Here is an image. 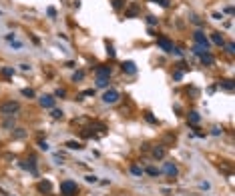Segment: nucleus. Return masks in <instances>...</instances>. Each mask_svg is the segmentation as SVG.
<instances>
[{
    "mask_svg": "<svg viewBox=\"0 0 235 196\" xmlns=\"http://www.w3.org/2000/svg\"><path fill=\"white\" fill-rule=\"evenodd\" d=\"M18 110H20V102H16V100H6L0 104V114L2 116H12Z\"/></svg>",
    "mask_w": 235,
    "mask_h": 196,
    "instance_id": "f257e3e1",
    "label": "nucleus"
},
{
    "mask_svg": "<svg viewBox=\"0 0 235 196\" xmlns=\"http://www.w3.org/2000/svg\"><path fill=\"white\" fill-rule=\"evenodd\" d=\"M60 192L63 196H77L78 194V186L74 180H63L60 182Z\"/></svg>",
    "mask_w": 235,
    "mask_h": 196,
    "instance_id": "f03ea898",
    "label": "nucleus"
},
{
    "mask_svg": "<svg viewBox=\"0 0 235 196\" xmlns=\"http://www.w3.org/2000/svg\"><path fill=\"white\" fill-rule=\"evenodd\" d=\"M193 40H195L199 46H205V48H209V38L205 36V32H201V30H195L193 32Z\"/></svg>",
    "mask_w": 235,
    "mask_h": 196,
    "instance_id": "7ed1b4c3",
    "label": "nucleus"
},
{
    "mask_svg": "<svg viewBox=\"0 0 235 196\" xmlns=\"http://www.w3.org/2000/svg\"><path fill=\"white\" fill-rule=\"evenodd\" d=\"M117 100H119V92L117 90H107L103 94V102H107V104H115Z\"/></svg>",
    "mask_w": 235,
    "mask_h": 196,
    "instance_id": "20e7f679",
    "label": "nucleus"
},
{
    "mask_svg": "<svg viewBox=\"0 0 235 196\" xmlns=\"http://www.w3.org/2000/svg\"><path fill=\"white\" fill-rule=\"evenodd\" d=\"M163 172L167 174L169 178H175V176H177V174H179V168L175 166V164H173V162H165V166H163Z\"/></svg>",
    "mask_w": 235,
    "mask_h": 196,
    "instance_id": "39448f33",
    "label": "nucleus"
},
{
    "mask_svg": "<svg viewBox=\"0 0 235 196\" xmlns=\"http://www.w3.org/2000/svg\"><path fill=\"white\" fill-rule=\"evenodd\" d=\"M157 46H161L165 52H171V50H173V42L169 38H165V36H159V38H157Z\"/></svg>",
    "mask_w": 235,
    "mask_h": 196,
    "instance_id": "423d86ee",
    "label": "nucleus"
},
{
    "mask_svg": "<svg viewBox=\"0 0 235 196\" xmlns=\"http://www.w3.org/2000/svg\"><path fill=\"white\" fill-rule=\"evenodd\" d=\"M121 68H123V72H127V74H137V64H135L133 60H125V62L121 64Z\"/></svg>",
    "mask_w": 235,
    "mask_h": 196,
    "instance_id": "0eeeda50",
    "label": "nucleus"
},
{
    "mask_svg": "<svg viewBox=\"0 0 235 196\" xmlns=\"http://www.w3.org/2000/svg\"><path fill=\"white\" fill-rule=\"evenodd\" d=\"M110 66H99L95 70V74H96V78H110Z\"/></svg>",
    "mask_w": 235,
    "mask_h": 196,
    "instance_id": "6e6552de",
    "label": "nucleus"
},
{
    "mask_svg": "<svg viewBox=\"0 0 235 196\" xmlns=\"http://www.w3.org/2000/svg\"><path fill=\"white\" fill-rule=\"evenodd\" d=\"M20 166H22L24 170H28L30 174H36V164H34V158H30V160H22V162H20Z\"/></svg>",
    "mask_w": 235,
    "mask_h": 196,
    "instance_id": "1a4fd4ad",
    "label": "nucleus"
},
{
    "mask_svg": "<svg viewBox=\"0 0 235 196\" xmlns=\"http://www.w3.org/2000/svg\"><path fill=\"white\" fill-rule=\"evenodd\" d=\"M40 104H42V108H54V96H40Z\"/></svg>",
    "mask_w": 235,
    "mask_h": 196,
    "instance_id": "9d476101",
    "label": "nucleus"
},
{
    "mask_svg": "<svg viewBox=\"0 0 235 196\" xmlns=\"http://www.w3.org/2000/svg\"><path fill=\"white\" fill-rule=\"evenodd\" d=\"M201 64L203 66H213V62H215V58H213V54L211 52H205V54H201Z\"/></svg>",
    "mask_w": 235,
    "mask_h": 196,
    "instance_id": "9b49d317",
    "label": "nucleus"
},
{
    "mask_svg": "<svg viewBox=\"0 0 235 196\" xmlns=\"http://www.w3.org/2000/svg\"><path fill=\"white\" fill-rule=\"evenodd\" d=\"M38 190L40 192H46V194H50L52 192V184H50V180H42L38 184Z\"/></svg>",
    "mask_w": 235,
    "mask_h": 196,
    "instance_id": "f8f14e48",
    "label": "nucleus"
},
{
    "mask_svg": "<svg viewBox=\"0 0 235 196\" xmlns=\"http://www.w3.org/2000/svg\"><path fill=\"white\" fill-rule=\"evenodd\" d=\"M211 40L217 44V46H223V44H225V40H223V34H221V32H211Z\"/></svg>",
    "mask_w": 235,
    "mask_h": 196,
    "instance_id": "ddd939ff",
    "label": "nucleus"
},
{
    "mask_svg": "<svg viewBox=\"0 0 235 196\" xmlns=\"http://www.w3.org/2000/svg\"><path fill=\"white\" fill-rule=\"evenodd\" d=\"M67 148H70V150H82L85 146H82L81 142H77V140H68V142H67Z\"/></svg>",
    "mask_w": 235,
    "mask_h": 196,
    "instance_id": "4468645a",
    "label": "nucleus"
},
{
    "mask_svg": "<svg viewBox=\"0 0 235 196\" xmlns=\"http://www.w3.org/2000/svg\"><path fill=\"white\" fill-rule=\"evenodd\" d=\"M143 172H147V174H149V176L157 178L159 174H161V170H159V168H155V166H147V168H145V170H143Z\"/></svg>",
    "mask_w": 235,
    "mask_h": 196,
    "instance_id": "2eb2a0df",
    "label": "nucleus"
},
{
    "mask_svg": "<svg viewBox=\"0 0 235 196\" xmlns=\"http://www.w3.org/2000/svg\"><path fill=\"white\" fill-rule=\"evenodd\" d=\"M191 50H193V54H197V56H201V54L209 52V48H205V46H199V44H195V46H193Z\"/></svg>",
    "mask_w": 235,
    "mask_h": 196,
    "instance_id": "dca6fc26",
    "label": "nucleus"
},
{
    "mask_svg": "<svg viewBox=\"0 0 235 196\" xmlns=\"http://www.w3.org/2000/svg\"><path fill=\"white\" fill-rule=\"evenodd\" d=\"M139 14V6H131L129 10H125V18H133Z\"/></svg>",
    "mask_w": 235,
    "mask_h": 196,
    "instance_id": "f3484780",
    "label": "nucleus"
},
{
    "mask_svg": "<svg viewBox=\"0 0 235 196\" xmlns=\"http://www.w3.org/2000/svg\"><path fill=\"white\" fill-rule=\"evenodd\" d=\"M153 156L155 158H165V148H163V146H155V148H153Z\"/></svg>",
    "mask_w": 235,
    "mask_h": 196,
    "instance_id": "a211bd4d",
    "label": "nucleus"
},
{
    "mask_svg": "<svg viewBox=\"0 0 235 196\" xmlns=\"http://www.w3.org/2000/svg\"><path fill=\"white\" fill-rule=\"evenodd\" d=\"M0 74H2V76H6V78H10V76H14V68H10V66L0 68Z\"/></svg>",
    "mask_w": 235,
    "mask_h": 196,
    "instance_id": "6ab92c4d",
    "label": "nucleus"
},
{
    "mask_svg": "<svg viewBox=\"0 0 235 196\" xmlns=\"http://www.w3.org/2000/svg\"><path fill=\"white\" fill-rule=\"evenodd\" d=\"M131 174H133V176H143V168L133 164V166H131Z\"/></svg>",
    "mask_w": 235,
    "mask_h": 196,
    "instance_id": "aec40b11",
    "label": "nucleus"
},
{
    "mask_svg": "<svg viewBox=\"0 0 235 196\" xmlns=\"http://www.w3.org/2000/svg\"><path fill=\"white\" fill-rule=\"evenodd\" d=\"M4 128H14V114H12V116H6V120H4Z\"/></svg>",
    "mask_w": 235,
    "mask_h": 196,
    "instance_id": "412c9836",
    "label": "nucleus"
},
{
    "mask_svg": "<svg viewBox=\"0 0 235 196\" xmlns=\"http://www.w3.org/2000/svg\"><path fill=\"white\" fill-rule=\"evenodd\" d=\"M107 54H109L110 58H115V56H117V50H115V46H113L110 42H107Z\"/></svg>",
    "mask_w": 235,
    "mask_h": 196,
    "instance_id": "4be33fe9",
    "label": "nucleus"
},
{
    "mask_svg": "<svg viewBox=\"0 0 235 196\" xmlns=\"http://www.w3.org/2000/svg\"><path fill=\"white\" fill-rule=\"evenodd\" d=\"M199 120H201V116L197 114V112H189V122H191V124H197Z\"/></svg>",
    "mask_w": 235,
    "mask_h": 196,
    "instance_id": "5701e85b",
    "label": "nucleus"
},
{
    "mask_svg": "<svg viewBox=\"0 0 235 196\" xmlns=\"http://www.w3.org/2000/svg\"><path fill=\"white\" fill-rule=\"evenodd\" d=\"M82 78H85V72L82 70H77L74 74H72V82H81Z\"/></svg>",
    "mask_w": 235,
    "mask_h": 196,
    "instance_id": "b1692460",
    "label": "nucleus"
},
{
    "mask_svg": "<svg viewBox=\"0 0 235 196\" xmlns=\"http://www.w3.org/2000/svg\"><path fill=\"white\" fill-rule=\"evenodd\" d=\"M50 116H52L54 120H58V118H63V116H64V112H63V110H58V108H52V112H50Z\"/></svg>",
    "mask_w": 235,
    "mask_h": 196,
    "instance_id": "393cba45",
    "label": "nucleus"
},
{
    "mask_svg": "<svg viewBox=\"0 0 235 196\" xmlns=\"http://www.w3.org/2000/svg\"><path fill=\"white\" fill-rule=\"evenodd\" d=\"M96 86H99V88H107V86H109V78H96Z\"/></svg>",
    "mask_w": 235,
    "mask_h": 196,
    "instance_id": "a878e982",
    "label": "nucleus"
},
{
    "mask_svg": "<svg viewBox=\"0 0 235 196\" xmlns=\"http://www.w3.org/2000/svg\"><path fill=\"white\" fill-rule=\"evenodd\" d=\"M221 88L227 90V92H231V90H233V80H225L223 84H221Z\"/></svg>",
    "mask_w": 235,
    "mask_h": 196,
    "instance_id": "bb28decb",
    "label": "nucleus"
},
{
    "mask_svg": "<svg viewBox=\"0 0 235 196\" xmlns=\"http://www.w3.org/2000/svg\"><path fill=\"white\" fill-rule=\"evenodd\" d=\"M22 96H26V98H34L36 94H34L32 88H22Z\"/></svg>",
    "mask_w": 235,
    "mask_h": 196,
    "instance_id": "cd10ccee",
    "label": "nucleus"
},
{
    "mask_svg": "<svg viewBox=\"0 0 235 196\" xmlns=\"http://www.w3.org/2000/svg\"><path fill=\"white\" fill-rule=\"evenodd\" d=\"M12 136H14V138H22V136H26V132H24V128H14Z\"/></svg>",
    "mask_w": 235,
    "mask_h": 196,
    "instance_id": "c85d7f7f",
    "label": "nucleus"
},
{
    "mask_svg": "<svg viewBox=\"0 0 235 196\" xmlns=\"http://www.w3.org/2000/svg\"><path fill=\"white\" fill-rule=\"evenodd\" d=\"M64 96H67V90H64V88H56V90H54V98H64Z\"/></svg>",
    "mask_w": 235,
    "mask_h": 196,
    "instance_id": "c756f323",
    "label": "nucleus"
},
{
    "mask_svg": "<svg viewBox=\"0 0 235 196\" xmlns=\"http://www.w3.org/2000/svg\"><path fill=\"white\" fill-rule=\"evenodd\" d=\"M123 6H125V0H113V8L115 10H121Z\"/></svg>",
    "mask_w": 235,
    "mask_h": 196,
    "instance_id": "7c9ffc66",
    "label": "nucleus"
},
{
    "mask_svg": "<svg viewBox=\"0 0 235 196\" xmlns=\"http://www.w3.org/2000/svg\"><path fill=\"white\" fill-rule=\"evenodd\" d=\"M147 24H149V26H157L159 18H155V16H147Z\"/></svg>",
    "mask_w": 235,
    "mask_h": 196,
    "instance_id": "2f4dec72",
    "label": "nucleus"
},
{
    "mask_svg": "<svg viewBox=\"0 0 235 196\" xmlns=\"http://www.w3.org/2000/svg\"><path fill=\"white\" fill-rule=\"evenodd\" d=\"M145 120H147V122H151V124H157V118H155V116H151V112H145Z\"/></svg>",
    "mask_w": 235,
    "mask_h": 196,
    "instance_id": "473e14b6",
    "label": "nucleus"
},
{
    "mask_svg": "<svg viewBox=\"0 0 235 196\" xmlns=\"http://www.w3.org/2000/svg\"><path fill=\"white\" fill-rule=\"evenodd\" d=\"M85 180H86V182H89V184H95V182H96V180H99V178H96V176H95V174H86V176H85Z\"/></svg>",
    "mask_w": 235,
    "mask_h": 196,
    "instance_id": "72a5a7b5",
    "label": "nucleus"
},
{
    "mask_svg": "<svg viewBox=\"0 0 235 196\" xmlns=\"http://www.w3.org/2000/svg\"><path fill=\"white\" fill-rule=\"evenodd\" d=\"M82 96H95V88H89V90H85L81 96H78V100H82Z\"/></svg>",
    "mask_w": 235,
    "mask_h": 196,
    "instance_id": "f704fd0d",
    "label": "nucleus"
},
{
    "mask_svg": "<svg viewBox=\"0 0 235 196\" xmlns=\"http://www.w3.org/2000/svg\"><path fill=\"white\" fill-rule=\"evenodd\" d=\"M38 148H40V150H44V152H46V150L50 148V146H48V144H46V140H38Z\"/></svg>",
    "mask_w": 235,
    "mask_h": 196,
    "instance_id": "c9c22d12",
    "label": "nucleus"
},
{
    "mask_svg": "<svg viewBox=\"0 0 235 196\" xmlns=\"http://www.w3.org/2000/svg\"><path fill=\"white\" fill-rule=\"evenodd\" d=\"M211 134H213V136H219V134H223V128H219V126H213V128H211Z\"/></svg>",
    "mask_w": 235,
    "mask_h": 196,
    "instance_id": "e433bc0d",
    "label": "nucleus"
},
{
    "mask_svg": "<svg viewBox=\"0 0 235 196\" xmlns=\"http://www.w3.org/2000/svg\"><path fill=\"white\" fill-rule=\"evenodd\" d=\"M225 50H227V54H233V52H235L233 42H227V44H225Z\"/></svg>",
    "mask_w": 235,
    "mask_h": 196,
    "instance_id": "4c0bfd02",
    "label": "nucleus"
},
{
    "mask_svg": "<svg viewBox=\"0 0 235 196\" xmlns=\"http://www.w3.org/2000/svg\"><path fill=\"white\" fill-rule=\"evenodd\" d=\"M151 2H155V4H161L163 8H167V6H169V0H151Z\"/></svg>",
    "mask_w": 235,
    "mask_h": 196,
    "instance_id": "58836bf2",
    "label": "nucleus"
},
{
    "mask_svg": "<svg viewBox=\"0 0 235 196\" xmlns=\"http://www.w3.org/2000/svg\"><path fill=\"white\" fill-rule=\"evenodd\" d=\"M20 70H22V72H30V64L22 62V64H20Z\"/></svg>",
    "mask_w": 235,
    "mask_h": 196,
    "instance_id": "ea45409f",
    "label": "nucleus"
},
{
    "mask_svg": "<svg viewBox=\"0 0 235 196\" xmlns=\"http://www.w3.org/2000/svg\"><path fill=\"white\" fill-rule=\"evenodd\" d=\"M171 52H173V54H177V56H183V50H181V48H177V46H173Z\"/></svg>",
    "mask_w": 235,
    "mask_h": 196,
    "instance_id": "a19ab883",
    "label": "nucleus"
},
{
    "mask_svg": "<svg viewBox=\"0 0 235 196\" xmlns=\"http://www.w3.org/2000/svg\"><path fill=\"white\" fill-rule=\"evenodd\" d=\"M4 38L8 40V42H12V40H16V34H12V32H10V34H6Z\"/></svg>",
    "mask_w": 235,
    "mask_h": 196,
    "instance_id": "79ce46f5",
    "label": "nucleus"
},
{
    "mask_svg": "<svg viewBox=\"0 0 235 196\" xmlns=\"http://www.w3.org/2000/svg\"><path fill=\"white\" fill-rule=\"evenodd\" d=\"M173 78H175V80H181V78H183V72H181V70H177L175 74H173Z\"/></svg>",
    "mask_w": 235,
    "mask_h": 196,
    "instance_id": "37998d69",
    "label": "nucleus"
},
{
    "mask_svg": "<svg viewBox=\"0 0 235 196\" xmlns=\"http://www.w3.org/2000/svg\"><path fill=\"white\" fill-rule=\"evenodd\" d=\"M199 186H201L203 190H209V188H211V184H209V182H201V184H199Z\"/></svg>",
    "mask_w": 235,
    "mask_h": 196,
    "instance_id": "c03bdc74",
    "label": "nucleus"
},
{
    "mask_svg": "<svg viewBox=\"0 0 235 196\" xmlns=\"http://www.w3.org/2000/svg\"><path fill=\"white\" fill-rule=\"evenodd\" d=\"M191 20H193V22H195V24H197V26H203V20H199V18H197V16H193V18H191Z\"/></svg>",
    "mask_w": 235,
    "mask_h": 196,
    "instance_id": "a18cd8bd",
    "label": "nucleus"
},
{
    "mask_svg": "<svg viewBox=\"0 0 235 196\" xmlns=\"http://www.w3.org/2000/svg\"><path fill=\"white\" fill-rule=\"evenodd\" d=\"M10 44H12V46H14V48H22V42H18V40H12V42H10Z\"/></svg>",
    "mask_w": 235,
    "mask_h": 196,
    "instance_id": "49530a36",
    "label": "nucleus"
},
{
    "mask_svg": "<svg viewBox=\"0 0 235 196\" xmlns=\"http://www.w3.org/2000/svg\"><path fill=\"white\" fill-rule=\"evenodd\" d=\"M46 12H48V16H56V10H54V8H48Z\"/></svg>",
    "mask_w": 235,
    "mask_h": 196,
    "instance_id": "de8ad7c7",
    "label": "nucleus"
},
{
    "mask_svg": "<svg viewBox=\"0 0 235 196\" xmlns=\"http://www.w3.org/2000/svg\"><path fill=\"white\" fill-rule=\"evenodd\" d=\"M213 18H215V20H221V18H223V14H219V12H213Z\"/></svg>",
    "mask_w": 235,
    "mask_h": 196,
    "instance_id": "09e8293b",
    "label": "nucleus"
},
{
    "mask_svg": "<svg viewBox=\"0 0 235 196\" xmlns=\"http://www.w3.org/2000/svg\"><path fill=\"white\" fill-rule=\"evenodd\" d=\"M225 14H233V6H227V8H225Z\"/></svg>",
    "mask_w": 235,
    "mask_h": 196,
    "instance_id": "8fccbe9b",
    "label": "nucleus"
}]
</instances>
